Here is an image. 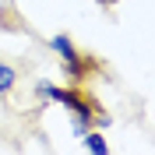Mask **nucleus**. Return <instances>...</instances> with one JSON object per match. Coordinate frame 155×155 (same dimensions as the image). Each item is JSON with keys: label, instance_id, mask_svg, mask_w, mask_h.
Listing matches in <instances>:
<instances>
[{"label": "nucleus", "instance_id": "5", "mask_svg": "<svg viewBox=\"0 0 155 155\" xmlns=\"http://www.w3.org/2000/svg\"><path fill=\"white\" fill-rule=\"evenodd\" d=\"M99 7H116V4H120V0H95Z\"/></svg>", "mask_w": 155, "mask_h": 155}, {"label": "nucleus", "instance_id": "4", "mask_svg": "<svg viewBox=\"0 0 155 155\" xmlns=\"http://www.w3.org/2000/svg\"><path fill=\"white\" fill-rule=\"evenodd\" d=\"M14 85H18V71L11 67L7 60H0V99L11 95V92H14Z\"/></svg>", "mask_w": 155, "mask_h": 155}, {"label": "nucleus", "instance_id": "1", "mask_svg": "<svg viewBox=\"0 0 155 155\" xmlns=\"http://www.w3.org/2000/svg\"><path fill=\"white\" fill-rule=\"evenodd\" d=\"M81 145H85V152H92V155H106L109 152V141H106V134H102L99 127H88L85 134H81Z\"/></svg>", "mask_w": 155, "mask_h": 155}, {"label": "nucleus", "instance_id": "3", "mask_svg": "<svg viewBox=\"0 0 155 155\" xmlns=\"http://www.w3.org/2000/svg\"><path fill=\"white\" fill-rule=\"evenodd\" d=\"M64 74H71V81H74V85H81V81L92 74V60H85L81 53H78L74 60H64Z\"/></svg>", "mask_w": 155, "mask_h": 155}, {"label": "nucleus", "instance_id": "2", "mask_svg": "<svg viewBox=\"0 0 155 155\" xmlns=\"http://www.w3.org/2000/svg\"><path fill=\"white\" fill-rule=\"evenodd\" d=\"M53 53H57L60 60H74L78 57V46H74V39L71 35H64V32H57V35H49V42H46Z\"/></svg>", "mask_w": 155, "mask_h": 155}]
</instances>
